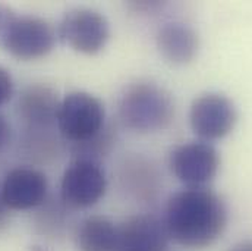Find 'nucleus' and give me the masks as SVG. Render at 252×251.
I'll return each mask as SVG.
<instances>
[{"instance_id": "f257e3e1", "label": "nucleus", "mask_w": 252, "mask_h": 251, "mask_svg": "<svg viewBox=\"0 0 252 251\" xmlns=\"http://www.w3.org/2000/svg\"><path fill=\"white\" fill-rule=\"evenodd\" d=\"M227 219L226 203L219 194L207 187H187L169 197L163 222L176 244L204 249L223 235Z\"/></svg>"}, {"instance_id": "f03ea898", "label": "nucleus", "mask_w": 252, "mask_h": 251, "mask_svg": "<svg viewBox=\"0 0 252 251\" xmlns=\"http://www.w3.org/2000/svg\"><path fill=\"white\" fill-rule=\"evenodd\" d=\"M122 125L139 134L158 132L175 119V102L161 85L139 79L125 87L118 103Z\"/></svg>"}, {"instance_id": "7ed1b4c3", "label": "nucleus", "mask_w": 252, "mask_h": 251, "mask_svg": "<svg viewBox=\"0 0 252 251\" xmlns=\"http://www.w3.org/2000/svg\"><path fill=\"white\" fill-rule=\"evenodd\" d=\"M56 125L64 140L81 144L103 131L106 108L103 102L87 91H72L61 100Z\"/></svg>"}, {"instance_id": "20e7f679", "label": "nucleus", "mask_w": 252, "mask_h": 251, "mask_svg": "<svg viewBox=\"0 0 252 251\" xmlns=\"http://www.w3.org/2000/svg\"><path fill=\"white\" fill-rule=\"evenodd\" d=\"M56 44L55 28L34 15H15L0 47L18 61H35L47 56Z\"/></svg>"}, {"instance_id": "39448f33", "label": "nucleus", "mask_w": 252, "mask_h": 251, "mask_svg": "<svg viewBox=\"0 0 252 251\" xmlns=\"http://www.w3.org/2000/svg\"><path fill=\"white\" fill-rule=\"evenodd\" d=\"M59 37L76 53L93 56L107 46L110 25L107 18L98 10L78 7L69 10L62 18Z\"/></svg>"}, {"instance_id": "423d86ee", "label": "nucleus", "mask_w": 252, "mask_h": 251, "mask_svg": "<svg viewBox=\"0 0 252 251\" xmlns=\"http://www.w3.org/2000/svg\"><path fill=\"white\" fill-rule=\"evenodd\" d=\"M169 166L175 178L188 188L205 187L219 172L220 156L213 144L195 140L179 144L172 150Z\"/></svg>"}, {"instance_id": "0eeeda50", "label": "nucleus", "mask_w": 252, "mask_h": 251, "mask_svg": "<svg viewBox=\"0 0 252 251\" xmlns=\"http://www.w3.org/2000/svg\"><path fill=\"white\" fill-rule=\"evenodd\" d=\"M238 109L224 94L210 91L193 99L189 109V124L202 141L227 137L236 126Z\"/></svg>"}, {"instance_id": "6e6552de", "label": "nucleus", "mask_w": 252, "mask_h": 251, "mask_svg": "<svg viewBox=\"0 0 252 251\" xmlns=\"http://www.w3.org/2000/svg\"><path fill=\"white\" fill-rule=\"evenodd\" d=\"M107 178L100 162L73 159L61 182L62 201L72 209H90L106 194Z\"/></svg>"}, {"instance_id": "1a4fd4ad", "label": "nucleus", "mask_w": 252, "mask_h": 251, "mask_svg": "<svg viewBox=\"0 0 252 251\" xmlns=\"http://www.w3.org/2000/svg\"><path fill=\"white\" fill-rule=\"evenodd\" d=\"M49 191L47 177L34 168L9 171L0 188V198L9 210H28L44 203Z\"/></svg>"}, {"instance_id": "9d476101", "label": "nucleus", "mask_w": 252, "mask_h": 251, "mask_svg": "<svg viewBox=\"0 0 252 251\" xmlns=\"http://www.w3.org/2000/svg\"><path fill=\"white\" fill-rule=\"evenodd\" d=\"M169 240L161 219L139 213L129 216L118 226L116 251H167Z\"/></svg>"}, {"instance_id": "9b49d317", "label": "nucleus", "mask_w": 252, "mask_h": 251, "mask_svg": "<svg viewBox=\"0 0 252 251\" xmlns=\"http://www.w3.org/2000/svg\"><path fill=\"white\" fill-rule=\"evenodd\" d=\"M160 55L172 65H188L198 55V33L185 22L172 21L161 25L156 34Z\"/></svg>"}, {"instance_id": "f8f14e48", "label": "nucleus", "mask_w": 252, "mask_h": 251, "mask_svg": "<svg viewBox=\"0 0 252 251\" xmlns=\"http://www.w3.org/2000/svg\"><path fill=\"white\" fill-rule=\"evenodd\" d=\"M59 105L61 100L53 88L43 84H31L22 90L16 110L28 126L47 128L56 124Z\"/></svg>"}, {"instance_id": "ddd939ff", "label": "nucleus", "mask_w": 252, "mask_h": 251, "mask_svg": "<svg viewBox=\"0 0 252 251\" xmlns=\"http://www.w3.org/2000/svg\"><path fill=\"white\" fill-rule=\"evenodd\" d=\"M76 244L79 251H116L118 226L106 216H88L78 226Z\"/></svg>"}, {"instance_id": "4468645a", "label": "nucleus", "mask_w": 252, "mask_h": 251, "mask_svg": "<svg viewBox=\"0 0 252 251\" xmlns=\"http://www.w3.org/2000/svg\"><path fill=\"white\" fill-rule=\"evenodd\" d=\"M115 143H116V129L112 125H106L101 132H98L91 140L73 145L72 148L73 159L100 162L101 156H106L110 153Z\"/></svg>"}, {"instance_id": "2eb2a0df", "label": "nucleus", "mask_w": 252, "mask_h": 251, "mask_svg": "<svg viewBox=\"0 0 252 251\" xmlns=\"http://www.w3.org/2000/svg\"><path fill=\"white\" fill-rule=\"evenodd\" d=\"M13 93V79L10 72L0 66V108L12 97Z\"/></svg>"}, {"instance_id": "dca6fc26", "label": "nucleus", "mask_w": 252, "mask_h": 251, "mask_svg": "<svg viewBox=\"0 0 252 251\" xmlns=\"http://www.w3.org/2000/svg\"><path fill=\"white\" fill-rule=\"evenodd\" d=\"M15 15H16V12L10 6H7L4 3H0V43H1V40L4 37V33L7 31L12 19L15 18Z\"/></svg>"}, {"instance_id": "f3484780", "label": "nucleus", "mask_w": 252, "mask_h": 251, "mask_svg": "<svg viewBox=\"0 0 252 251\" xmlns=\"http://www.w3.org/2000/svg\"><path fill=\"white\" fill-rule=\"evenodd\" d=\"M9 140H10V125L7 119L0 113V151L4 150Z\"/></svg>"}, {"instance_id": "a211bd4d", "label": "nucleus", "mask_w": 252, "mask_h": 251, "mask_svg": "<svg viewBox=\"0 0 252 251\" xmlns=\"http://www.w3.org/2000/svg\"><path fill=\"white\" fill-rule=\"evenodd\" d=\"M9 222V209L4 206V203L0 198V231L7 226Z\"/></svg>"}, {"instance_id": "6ab92c4d", "label": "nucleus", "mask_w": 252, "mask_h": 251, "mask_svg": "<svg viewBox=\"0 0 252 251\" xmlns=\"http://www.w3.org/2000/svg\"><path fill=\"white\" fill-rule=\"evenodd\" d=\"M229 251H252V241H241L235 244Z\"/></svg>"}]
</instances>
